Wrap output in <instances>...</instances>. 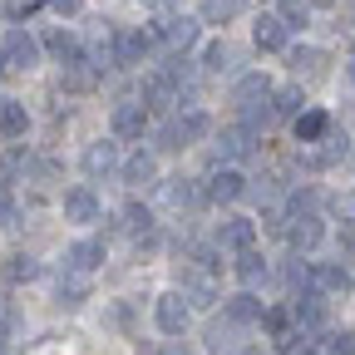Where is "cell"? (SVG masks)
Returning a JSON list of instances; mask_svg holds the SVG:
<instances>
[{"label":"cell","mask_w":355,"mask_h":355,"mask_svg":"<svg viewBox=\"0 0 355 355\" xmlns=\"http://www.w3.org/2000/svg\"><path fill=\"white\" fill-rule=\"evenodd\" d=\"M183 326H188V301H183V291H163V296H158V331H163V336H183Z\"/></svg>","instance_id":"6da1fadb"},{"label":"cell","mask_w":355,"mask_h":355,"mask_svg":"<svg viewBox=\"0 0 355 355\" xmlns=\"http://www.w3.org/2000/svg\"><path fill=\"white\" fill-rule=\"evenodd\" d=\"M35 64H40V44H35V35L10 30V35H6V69H35Z\"/></svg>","instance_id":"7a4b0ae2"},{"label":"cell","mask_w":355,"mask_h":355,"mask_svg":"<svg viewBox=\"0 0 355 355\" xmlns=\"http://www.w3.org/2000/svg\"><path fill=\"white\" fill-rule=\"evenodd\" d=\"M286 242L296 247V252H311L321 242V222L311 217V212H291V227H286Z\"/></svg>","instance_id":"3957f363"},{"label":"cell","mask_w":355,"mask_h":355,"mask_svg":"<svg viewBox=\"0 0 355 355\" xmlns=\"http://www.w3.org/2000/svg\"><path fill=\"white\" fill-rule=\"evenodd\" d=\"M252 40H257V50H286V20L282 15H261Z\"/></svg>","instance_id":"277c9868"},{"label":"cell","mask_w":355,"mask_h":355,"mask_svg":"<svg viewBox=\"0 0 355 355\" xmlns=\"http://www.w3.org/2000/svg\"><path fill=\"white\" fill-rule=\"evenodd\" d=\"M64 217L69 222H94L99 217V198L89 193V188H69L64 193Z\"/></svg>","instance_id":"5b68a950"},{"label":"cell","mask_w":355,"mask_h":355,"mask_svg":"<svg viewBox=\"0 0 355 355\" xmlns=\"http://www.w3.org/2000/svg\"><path fill=\"white\" fill-rule=\"evenodd\" d=\"M114 163H119V148H114L109 139H99V144H89V148H84V173H89V178L114 173Z\"/></svg>","instance_id":"8992f818"},{"label":"cell","mask_w":355,"mask_h":355,"mask_svg":"<svg viewBox=\"0 0 355 355\" xmlns=\"http://www.w3.org/2000/svg\"><path fill=\"white\" fill-rule=\"evenodd\" d=\"M252 237H257V227H252L247 217H227V222L217 227V242H222V247H232V252L252 247Z\"/></svg>","instance_id":"52a82bcc"},{"label":"cell","mask_w":355,"mask_h":355,"mask_svg":"<svg viewBox=\"0 0 355 355\" xmlns=\"http://www.w3.org/2000/svg\"><path fill=\"white\" fill-rule=\"evenodd\" d=\"M144 123H148V104H119L114 109V133H123V139L144 133Z\"/></svg>","instance_id":"ba28073f"},{"label":"cell","mask_w":355,"mask_h":355,"mask_svg":"<svg viewBox=\"0 0 355 355\" xmlns=\"http://www.w3.org/2000/svg\"><path fill=\"white\" fill-rule=\"evenodd\" d=\"M173 99H178V79H173L168 69H163V74H153V79H148V89H144V104H153V109H168Z\"/></svg>","instance_id":"9c48e42d"},{"label":"cell","mask_w":355,"mask_h":355,"mask_svg":"<svg viewBox=\"0 0 355 355\" xmlns=\"http://www.w3.org/2000/svg\"><path fill=\"white\" fill-rule=\"evenodd\" d=\"M316 144H326V148L306 153V168H331V163H340V158H345V139H340V133H321Z\"/></svg>","instance_id":"30bf717a"},{"label":"cell","mask_w":355,"mask_h":355,"mask_svg":"<svg viewBox=\"0 0 355 355\" xmlns=\"http://www.w3.org/2000/svg\"><path fill=\"white\" fill-rule=\"evenodd\" d=\"M158 178V163H153V153H133L128 163H123V183H133V188H148Z\"/></svg>","instance_id":"8fae6325"},{"label":"cell","mask_w":355,"mask_h":355,"mask_svg":"<svg viewBox=\"0 0 355 355\" xmlns=\"http://www.w3.org/2000/svg\"><path fill=\"white\" fill-rule=\"evenodd\" d=\"M326 128H331V119H326L321 109H301V114H296V139H301V144H316Z\"/></svg>","instance_id":"7c38bea8"},{"label":"cell","mask_w":355,"mask_h":355,"mask_svg":"<svg viewBox=\"0 0 355 355\" xmlns=\"http://www.w3.org/2000/svg\"><path fill=\"white\" fill-rule=\"evenodd\" d=\"M207 198H212V202H232V198H242V173H232V168L217 173L212 183H207Z\"/></svg>","instance_id":"4fadbf2b"},{"label":"cell","mask_w":355,"mask_h":355,"mask_svg":"<svg viewBox=\"0 0 355 355\" xmlns=\"http://www.w3.org/2000/svg\"><path fill=\"white\" fill-rule=\"evenodd\" d=\"M217 153H222V158H242V153H252V128H247V123H242V128H227V133L217 139Z\"/></svg>","instance_id":"5bb4252c"},{"label":"cell","mask_w":355,"mask_h":355,"mask_svg":"<svg viewBox=\"0 0 355 355\" xmlns=\"http://www.w3.org/2000/svg\"><path fill=\"white\" fill-rule=\"evenodd\" d=\"M99 261H104V242H74L69 247V266H74V272H94Z\"/></svg>","instance_id":"9a60e30c"},{"label":"cell","mask_w":355,"mask_h":355,"mask_svg":"<svg viewBox=\"0 0 355 355\" xmlns=\"http://www.w3.org/2000/svg\"><path fill=\"white\" fill-rule=\"evenodd\" d=\"M266 94H272V84H266V74H247V79L237 84V94H232V99H237V104L247 109V104H266Z\"/></svg>","instance_id":"2e32d148"},{"label":"cell","mask_w":355,"mask_h":355,"mask_svg":"<svg viewBox=\"0 0 355 355\" xmlns=\"http://www.w3.org/2000/svg\"><path fill=\"white\" fill-rule=\"evenodd\" d=\"M227 321H237V326H247V321H261V301H257L252 291L232 296V301H227Z\"/></svg>","instance_id":"e0dca14e"},{"label":"cell","mask_w":355,"mask_h":355,"mask_svg":"<svg viewBox=\"0 0 355 355\" xmlns=\"http://www.w3.org/2000/svg\"><path fill=\"white\" fill-rule=\"evenodd\" d=\"M183 301L188 306H212L217 301V286L207 277H183Z\"/></svg>","instance_id":"ac0fdd59"},{"label":"cell","mask_w":355,"mask_h":355,"mask_svg":"<svg viewBox=\"0 0 355 355\" xmlns=\"http://www.w3.org/2000/svg\"><path fill=\"white\" fill-rule=\"evenodd\" d=\"M232 15H237V0H202L198 25H227Z\"/></svg>","instance_id":"d6986e66"},{"label":"cell","mask_w":355,"mask_h":355,"mask_svg":"<svg viewBox=\"0 0 355 355\" xmlns=\"http://www.w3.org/2000/svg\"><path fill=\"white\" fill-rule=\"evenodd\" d=\"M163 35H168V44H178V50H188V44L198 40V20L178 15V20H168V25H163Z\"/></svg>","instance_id":"ffe728a7"},{"label":"cell","mask_w":355,"mask_h":355,"mask_svg":"<svg viewBox=\"0 0 355 355\" xmlns=\"http://www.w3.org/2000/svg\"><path fill=\"white\" fill-rule=\"evenodd\" d=\"M311 282H316L321 291H345V286H350L345 266H316V272H311Z\"/></svg>","instance_id":"44dd1931"},{"label":"cell","mask_w":355,"mask_h":355,"mask_svg":"<svg viewBox=\"0 0 355 355\" xmlns=\"http://www.w3.org/2000/svg\"><path fill=\"white\" fill-rule=\"evenodd\" d=\"M0 133H25V104L0 99Z\"/></svg>","instance_id":"7402d4cb"},{"label":"cell","mask_w":355,"mask_h":355,"mask_svg":"<svg viewBox=\"0 0 355 355\" xmlns=\"http://www.w3.org/2000/svg\"><path fill=\"white\" fill-rule=\"evenodd\" d=\"M286 60H291V69H296V74H301V69L311 74V69H321V64H326V55H321V50H311V44H296Z\"/></svg>","instance_id":"603a6c76"},{"label":"cell","mask_w":355,"mask_h":355,"mask_svg":"<svg viewBox=\"0 0 355 355\" xmlns=\"http://www.w3.org/2000/svg\"><path fill=\"white\" fill-rule=\"evenodd\" d=\"M84 296H89V282H84L79 272H69V277H60V301H64V306H79Z\"/></svg>","instance_id":"cb8c5ba5"},{"label":"cell","mask_w":355,"mask_h":355,"mask_svg":"<svg viewBox=\"0 0 355 355\" xmlns=\"http://www.w3.org/2000/svg\"><path fill=\"white\" fill-rule=\"evenodd\" d=\"M237 277H242L247 286H257V282L266 277V261H261L257 252H247V247H242V261H237Z\"/></svg>","instance_id":"d4e9b609"},{"label":"cell","mask_w":355,"mask_h":355,"mask_svg":"<svg viewBox=\"0 0 355 355\" xmlns=\"http://www.w3.org/2000/svg\"><path fill=\"white\" fill-rule=\"evenodd\" d=\"M272 99V114H301V89H277V94H266Z\"/></svg>","instance_id":"484cf974"},{"label":"cell","mask_w":355,"mask_h":355,"mask_svg":"<svg viewBox=\"0 0 355 355\" xmlns=\"http://www.w3.org/2000/svg\"><path fill=\"white\" fill-rule=\"evenodd\" d=\"M44 50H50V55H60V60H69V55H74V35L50 30V35H44Z\"/></svg>","instance_id":"4316f807"},{"label":"cell","mask_w":355,"mask_h":355,"mask_svg":"<svg viewBox=\"0 0 355 355\" xmlns=\"http://www.w3.org/2000/svg\"><path fill=\"white\" fill-rule=\"evenodd\" d=\"M163 198H168V202H173V207H183V202H193V188H188V183H183V178H173V183H168V188H163Z\"/></svg>","instance_id":"83f0119b"},{"label":"cell","mask_w":355,"mask_h":355,"mask_svg":"<svg viewBox=\"0 0 355 355\" xmlns=\"http://www.w3.org/2000/svg\"><path fill=\"white\" fill-rule=\"evenodd\" d=\"M30 277H40V266H35L30 257H15V261H10V282H30Z\"/></svg>","instance_id":"f1b7e54d"},{"label":"cell","mask_w":355,"mask_h":355,"mask_svg":"<svg viewBox=\"0 0 355 355\" xmlns=\"http://www.w3.org/2000/svg\"><path fill=\"white\" fill-rule=\"evenodd\" d=\"M282 20L286 25H306V0H282Z\"/></svg>","instance_id":"f546056e"},{"label":"cell","mask_w":355,"mask_h":355,"mask_svg":"<svg viewBox=\"0 0 355 355\" xmlns=\"http://www.w3.org/2000/svg\"><path fill=\"white\" fill-rule=\"evenodd\" d=\"M326 345H331V355H355V331H340V336H331Z\"/></svg>","instance_id":"4dcf8cb0"},{"label":"cell","mask_w":355,"mask_h":355,"mask_svg":"<svg viewBox=\"0 0 355 355\" xmlns=\"http://www.w3.org/2000/svg\"><path fill=\"white\" fill-rule=\"evenodd\" d=\"M123 227H128V232H148V212H144V207H128V212H123Z\"/></svg>","instance_id":"1f68e13d"},{"label":"cell","mask_w":355,"mask_h":355,"mask_svg":"<svg viewBox=\"0 0 355 355\" xmlns=\"http://www.w3.org/2000/svg\"><path fill=\"white\" fill-rule=\"evenodd\" d=\"M44 6H50L55 15H79V10H84V0H44Z\"/></svg>","instance_id":"d6a6232c"},{"label":"cell","mask_w":355,"mask_h":355,"mask_svg":"<svg viewBox=\"0 0 355 355\" xmlns=\"http://www.w3.org/2000/svg\"><path fill=\"white\" fill-rule=\"evenodd\" d=\"M207 69H222V64H227V44H207Z\"/></svg>","instance_id":"836d02e7"},{"label":"cell","mask_w":355,"mask_h":355,"mask_svg":"<svg viewBox=\"0 0 355 355\" xmlns=\"http://www.w3.org/2000/svg\"><path fill=\"white\" fill-rule=\"evenodd\" d=\"M15 217V202H10V188L6 183H0V227H6V222Z\"/></svg>","instance_id":"e575fe53"},{"label":"cell","mask_w":355,"mask_h":355,"mask_svg":"<svg viewBox=\"0 0 355 355\" xmlns=\"http://www.w3.org/2000/svg\"><path fill=\"white\" fill-rule=\"evenodd\" d=\"M20 168H25V148H10V153H6V173H10V178H15V173H20Z\"/></svg>","instance_id":"d590c367"},{"label":"cell","mask_w":355,"mask_h":355,"mask_svg":"<svg viewBox=\"0 0 355 355\" xmlns=\"http://www.w3.org/2000/svg\"><path fill=\"white\" fill-rule=\"evenodd\" d=\"M336 212H340V217H345V222H355V193H345V198H340V202H336Z\"/></svg>","instance_id":"8d00e7d4"},{"label":"cell","mask_w":355,"mask_h":355,"mask_svg":"<svg viewBox=\"0 0 355 355\" xmlns=\"http://www.w3.org/2000/svg\"><path fill=\"white\" fill-rule=\"evenodd\" d=\"M0 74H6V50H0Z\"/></svg>","instance_id":"74e56055"},{"label":"cell","mask_w":355,"mask_h":355,"mask_svg":"<svg viewBox=\"0 0 355 355\" xmlns=\"http://www.w3.org/2000/svg\"><path fill=\"white\" fill-rule=\"evenodd\" d=\"M316 6H336V0H316Z\"/></svg>","instance_id":"f35d334b"},{"label":"cell","mask_w":355,"mask_h":355,"mask_svg":"<svg viewBox=\"0 0 355 355\" xmlns=\"http://www.w3.org/2000/svg\"><path fill=\"white\" fill-rule=\"evenodd\" d=\"M168 355H183V350H168Z\"/></svg>","instance_id":"ab89813d"}]
</instances>
